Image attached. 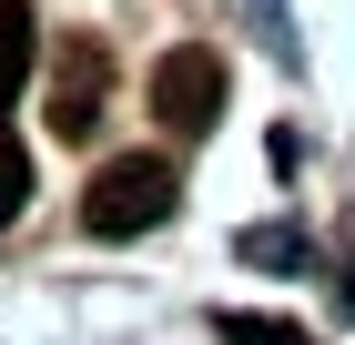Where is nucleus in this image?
I'll use <instances>...</instances> for the list:
<instances>
[{"instance_id":"obj_2","label":"nucleus","mask_w":355,"mask_h":345,"mask_svg":"<svg viewBox=\"0 0 355 345\" xmlns=\"http://www.w3.org/2000/svg\"><path fill=\"white\" fill-rule=\"evenodd\" d=\"M153 112H163L173 133H214V112H223V51H203V41L163 51L153 61Z\"/></svg>"},{"instance_id":"obj_4","label":"nucleus","mask_w":355,"mask_h":345,"mask_svg":"<svg viewBox=\"0 0 355 345\" xmlns=\"http://www.w3.org/2000/svg\"><path fill=\"white\" fill-rule=\"evenodd\" d=\"M31 51H41L31 10H21V0H0V112L21 102V81H31Z\"/></svg>"},{"instance_id":"obj_5","label":"nucleus","mask_w":355,"mask_h":345,"mask_svg":"<svg viewBox=\"0 0 355 345\" xmlns=\"http://www.w3.org/2000/svg\"><path fill=\"white\" fill-rule=\"evenodd\" d=\"M21 203H31V153H21L10 133H0V224H10Z\"/></svg>"},{"instance_id":"obj_6","label":"nucleus","mask_w":355,"mask_h":345,"mask_svg":"<svg viewBox=\"0 0 355 345\" xmlns=\"http://www.w3.org/2000/svg\"><path fill=\"white\" fill-rule=\"evenodd\" d=\"M214 335H223V345H304L295 325H274V315H223Z\"/></svg>"},{"instance_id":"obj_1","label":"nucleus","mask_w":355,"mask_h":345,"mask_svg":"<svg viewBox=\"0 0 355 345\" xmlns=\"http://www.w3.org/2000/svg\"><path fill=\"white\" fill-rule=\"evenodd\" d=\"M173 193H183V183H173L163 153H122V162H102V173H92L82 224H92V234H112V244H122V234H153V224L173 213Z\"/></svg>"},{"instance_id":"obj_3","label":"nucleus","mask_w":355,"mask_h":345,"mask_svg":"<svg viewBox=\"0 0 355 345\" xmlns=\"http://www.w3.org/2000/svg\"><path fill=\"white\" fill-rule=\"evenodd\" d=\"M102 122V41H61V61H51V133H92Z\"/></svg>"}]
</instances>
